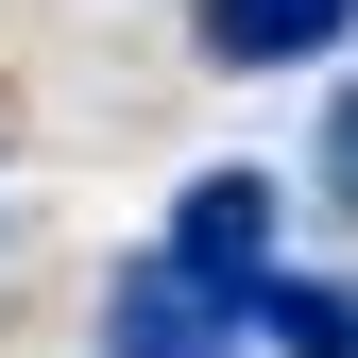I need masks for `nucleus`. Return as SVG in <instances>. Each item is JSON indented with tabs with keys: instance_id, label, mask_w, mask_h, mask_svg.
Wrapping results in <instances>:
<instances>
[{
	"instance_id": "20e7f679",
	"label": "nucleus",
	"mask_w": 358,
	"mask_h": 358,
	"mask_svg": "<svg viewBox=\"0 0 358 358\" xmlns=\"http://www.w3.org/2000/svg\"><path fill=\"white\" fill-rule=\"evenodd\" d=\"M324 188L358 205V85H341V120H324Z\"/></svg>"
},
{
	"instance_id": "7ed1b4c3",
	"label": "nucleus",
	"mask_w": 358,
	"mask_h": 358,
	"mask_svg": "<svg viewBox=\"0 0 358 358\" xmlns=\"http://www.w3.org/2000/svg\"><path fill=\"white\" fill-rule=\"evenodd\" d=\"M256 341H273V358H358V290H341V273H273Z\"/></svg>"
},
{
	"instance_id": "f03ea898",
	"label": "nucleus",
	"mask_w": 358,
	"mask_h": 358,
	"mask_svg": "<svg viewBox=\"0 0 358 358\" xmlns=\"http://www.w3.org/2000/svg\"><path fill=\"white\" fill-rule=\"evenodd\" d=\"M205 69H324L341 34H358V0H205Z\"/></svg>"
},
{
	"instance_id": "f257e3e1",
	"label": "nucleus",
	"mask_w": 358,
	"mask_h": 358,
	"mask_svg": "<svg viewBox=\"0 0 358 358\" xmlns=\"http://www.w3.org/2000/svg\"><path fill=\"white\" fill-rule=\"evenodd\" d=\"M171 273H188L222 324H256V307H273V188H256V171H205V188H171Z\"/></svg>"
}]
</instances>
